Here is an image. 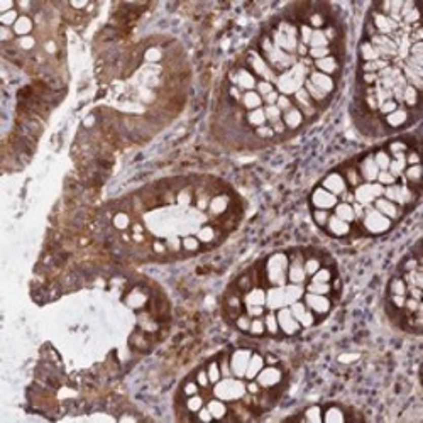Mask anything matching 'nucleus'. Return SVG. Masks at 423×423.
Segmentation results:
<instances>
[{
  "instance_id": "nucleus-26",
  "label": "nucleus",
  "mask_w": 423,
  "mask_h": 423,
  "mask_svg": "<svg viewBox=\"0 0 423 423\" xmlns=\"http://www.w3.org/2000/svg\"><path fill=\"white\" fill-rule=\"evenodd\" d=\"M230 206V201L225 195H215L211 196L210 203H208V210L211 215H222L225 211L229 210Z\"/></svg>"
},
{
  "instance_id": "nucleus-17",
  "label": "nucleus",
  "mask_w": 423,
  "mask_h": 423,
  "mask_svg": "<svg viewBox=\"0 0 423 423\" xmlns=\"http://www.w3.org/2000/svg\"><path fill=\"white\" fill-rule=\"evenodd\" d=\"M327 232L330 235H334V237H345V235L350 234V229H352V224H347L344 220H340L337 215L330 214L329 217V222L325 225Z\"/></svg>"
},
{
  "instance_id": "nucleus-1",
  "label": "nucleus",
  "mask_w": 423,
  "mask_h": 423,
  "mask_svg": "<svg viewBox=\"0 0 423 423\" xmlns=\"http://www.w3.org/2000/svg\"><path fill=\"white\" fill-rule=\"evenodd\" d=\"M245 393H248V390H245V381L235 376L222 377L219 382H215L211 386V395L225 403H234L242 400Z\"/></svg>"
},
{
  "instance_id": "nucleus-8",
  "label": "nucleus",
  "mask_w": 423,
  "mask_h": 423,
  "mask_svg": "<svg viewBox=\"0 0 423 423\" xmlns=\"http://www.w3.org/2000/svg\"><path fill=\"white\" fill-rule=\"evenodd\" d=\"M276 319H278L279 330L283 332L285 335H295V334H298L301 329L298 320H296L293 313H291L290 306H283V308L276 310Z\"/></svg>"
},
{
  "instance_id": "nucleus-18",
  "label": "nucleus",
  "mask_w": 423,
  "mask_h": 423,
  "mask_svg": "<svg viewBox=\"0 0 423 423\" xmlns=\"http://www.w3.org/2000/svg\"><path fill=\"white\" fill-rule=\"evenodd\" d=\"M313 66H315L316 72L325 73V75H329V77H334V75L339 73L340 61H339V58L337 56L330 54V56H327V58H322V59L313 61Z\"/></svg>"
},
{
  "instance_id": "nucleus-9",
  "label": "nucleus",
  "mask_w": 423,
  "mask_h": 423,
  "mask_svg": "<svg viewBox=\"0 0 423 423\" xmlns=\"http://www.w3.org/2000/svg\"><path fill=\"white\" fill-rule=\"evenodd\" d=\"M337 203H339V196H335L334 193H330V191L325 190L324 186H319V188H315L313 193H311V205H313L315 208L332 211Z\"/></svg>"
},
{
  "instance_id": "nucleus-37",
  "label": "nucleus",
  "mask_w": 423,
  "mask_h": 423,
  "mask_svg": "<svg viewBox=\"0 0 423 423\" xmlns=\"http://www.w3.org/2000/svg\"><path fill=\"white\" fill-rule=\"evenodd\" d=\"M329 46H330V43H329V39L325 38L324 29H313L308 48H329Z\"/></svg>"
},
{
  "instance_id": "nucleus-57",
  "label": "nucleus",
  "mask_w": 423,
  "mask_h": 423,
  "mask_svg": "<svg viewBox=\"0 0 423 423\" xmlns=\"http://www.w3.org/2000/svg\"><path fill=\"white\" fill-rule=\"evenodd\" d=\"M405 163L406 166H413V164H420V153L416 149H408L405 153Z\"/></svg>"
},
{
  "instance_id": "nucleus-29",
  "label": "nucleus",
  "mask_w": 423,
  "mask_h": 423,
  "mask_svg": "<svg viewBox=\"0 0 423 423\" xmlns=\"http://www.w3.org/2000/svg\"><path fill=\"white\" fill-rule=\"evenodd\" d=\"M245 124L249 125V127L253 129H258L261 125L268 124V120H266V114H264V109H256V110H251V112H245Z\"/></svg>"
},
{
  "instance_id": "nucleus-34",
  "label": "nucleus",
  "mask_w": 423,
  "mask_h": 423,
  "mask_svg": "<svg viewBox=\"0 0 423 423\" xmlns=\"http://www.w3.org/2000/svg\"><path fill=\"white\" fill-rule=\"evenodd\" d=\"M372 158H374V163H376L377 168H379V171H387L390 163H391V154L387 153L386 149L376 151V153L372 154Z\"/></svg>"
},
{
  "instance_id": "nucleus-16",
  "label": "nucleus",
  "mask_w": 423,
  "mask_h": 423,
  "mask_svg": "<svg viewBox=\"0 0 423 423\" xmlns=\"http://www.w3.org/2000/svg\"><path fill=\"white\" fill-rule=\"evenodd\" d=\"M357 169H359V174L364 183H374L377 178V173H379V168L376 166L372 154H367L366 158L357 164Z\"/></svg>"
},
{
  "instance_id": "nucleus-39",
  "label": "nucleus",
  "mask_w": 423,
  "mask_h": 423,
  "mask_svg": "<svg viewBox=\"0 0 423 423\" xmlns=\"http://www.w3.org/2000/svg\"><path fill=\"white\" fill-rule=\"evenodd\" d=\"M196 237L201 244H211L214 240H217V230L214 227H201L198 232H196Z\"/></svg>"
},
{
  "instance_id": "nucleus-47",
  "label": "nucleus",
  "mask_w": 423,
  "mask_h": 423,
  "mask_svg": "<svg viewBox=\"0 0 423 423\" xmlns=\"http://www.w3.org/2000/svg\"><path fill=\"white\" fill-rule=\"evenodd\" d=\"M332 54V46L329 48H308V58L311 61H316V59L327 58Z\"/></svg>"
},
{
  "instance_id": "nucleus-25",
  "label": "nucleus",
  "mask_w": 423,
  "mask_h": 423,
  "mask_svg": "<svg viewBox=\"0 0 423 423\" xmlns=\"http://www.w3.org/2000/svg\"><path fill=\"white\" fill-rule=\"evenodd\" d=\"M14 34L17 38H24V36H31V32L34 31V21L31 16H21L19 21L14 24L12 27Z\"/></svg>"
},
{
  "instance_id": "nucleus-55",
  "label": "nucleus",
  "mask_w": 423,
  "mask_h": 423,
  "mask_svg": "<svg viewBox=\"0 0 423 423\" xmlns=\"http://www.w3.org/2000/svg\"><path fill=\"white\" fill-rule=\"evenodd\" d=\"M251 316L245 313V311H242V313H240L237 319H235L234 322H235V327H237L239 330H242V332H249V327H251Z\"/></svg>"
},
{
  "instance_id": "nucleus-2",
  "label": "nucleus",
  "mask_w": 423,
  "mask_h": 423,
  "mask_svg": "<svg viewBox=\"0 0 423 423\" xmlns=\"http://www.w3.org/2000/svg\"><path fill=\"white\" fill-rule=\"evenodd\" d=\"M288 254L276 253L264 263L266 283L269 286H285L288 283Z\"/></svg>"
},
{
  "instance_id": "nucleus-33",
  "label": "nucleus",
  "mask_w": 423,
  "mask_h": 423,
  "mask_svg": "<svg viewBox=\"0 0 423 423\" xmlns=\"http://www.w3.org/2000/svg\"><path fill=\"white\" fill-rule=\"evenodd\" d=\"M264 325H266V332H268V334H271V335H278L279 334V324H278V319H276V313L274 311H271V310H268L264 313Z\"/></svg>"
},
{
  "instance_id": "nucleus-11",
  "label": "nucleus",
  "mask_w": 423,
  "mask_h": 423,
  "mask_svg": "<svg viewBox=\"0 0 423 423\" xmlns=\"http://www.w3.org/2000/svg\"><path fill=\"white\" fill-rule=\"evenodd\" d=\"M382 122L387 129H401L405 125L411 124V110H408L406 107L400 105L395 112L387 114L386 117H382Z\"/></svg>"
},
{
  "instance_id": "nucleus-62",
  "label": "nucleus",
  "mask_w": 423,
  "mask_h": 423,
  "mask_svg": "<svg viewBox=\"0 0 423 423\" xmlns=\"http://www.w3.org/2000/svg\"><path fill=\"white\" fill-rule=\"evenodd\" d=\"M264 362H266V366H274L276 362H278V359H276L274 356H271V354H269V356H266V357H264Z\"/></svg>"
},
{
  "instance_id": "nucleus-52",
  "label": "nucleus",
  "mask_w": 423,
  "mask_h": 423,
  "mask_svg": "<svg viewBox=\"0 0 423 423\" xmlns=\"http://www.w3.org/2000/svg\"><path fill=\"white\" fill-rule=\"evenodd\" d=\"M195 381L198 382V386H200V390H210L211 384H210V379H208V374H206V369H198L196 371V374H195Z\"/></svg>"
},
{
  "instance_id": "nucleus-5",
  "label": "nucleus",
  "mask_w": 423,
  "mask_h": 423,
  "mask_svg": "<svg viewBox=\"0 0 423 423\" xmlns=\"http://www.w3.org/2000/svg\"><path fill=\"white\" fill-rule=\"evenodd\" d=\"M354 193V201L356 203H361L362 206H369L372 205V201L376 198H379L384 193V186L379 185L377 181L374 183H361L357 188L352 190Z\"/></svg>"
},
{
  "instance_id": "nucleus-35",
  "label": "nucleus",
  "mask_w": 423,
  "mask_h": 423,
  "mask_svg": "<svg viewBox=\"0 0 423 423\" xmlns=\"http://www.w3.org/2000/svg\"><path fill=\"white\" fill-rule=\"evenodd\" d=\"M201 406H205V398L201 396L200 393H198V395L185 398V408L191 413V415H195V413L198 411Z\"/></svg>"
},
{
  "instance_id": "nucleus-12",
  "label": "nucleus",
  "mask_w": 423,
  "mask_h": 423,
  "mask_svg": "<svg viewBox=\"0 0 423 423\" xmlns=\"http://www.w3.org/2000/svg\"><path fill=\"white\" fill-rule=\"evenodd\" d=\"M372 206H374V208L379 211V214H382L384 217L390 219L391 222H393V220L400 219L401 215H403V211H405L403 206L395 203V201L384 198V196H379V198H376L374 201H372Z\"/></svg>"
},
{
  "instance_id": "nucleus-48",
  "label": "nucleus",
  "mask_w": 423,
  "mask_h": 423,
  "mask_svg": "<svg viewBox=\"0 0 423 423\" xmlns=\"http://www.w3.org/2000/svg\"><path fill=\"white\" fill-rule=\"evenodd\" d=\"M390 291L391 295H405L406 296V283L403 281V278H393L390 283Z\"/></svg>"
},
{
  "instance_id": "nucleus-3",
  "label": "nucleus",
  "mask_w": 423,
  "mask_h": 423,
  "mask_svg": "<svg viewBox=\"0 0 423 423\" xmlns=\"http://www.w3.org/2000/svg\"><path fill=\"white\" fill-rule=\"evenodd\" d=\"M361 225H362V230L367 234H384L387 232L391 227H393V222L387 217H384L382 214H379L374 206L369 205L366 206L364 210V215H362V219L359 220Z\"/></svg>"
},
{
  "instance_id": "nucleus-32",
  "label": "nucleus",
  "mask_w": 423,
  "mask_h": 423,
  "mask_svg": "<svg viewBox=\"0 0 423 423\" xmlns=\"http://www.w3.org/2000/svg\"><path fill=\"white\" fill-rule=\"evenodd\" d=\"M359 54H361L362 63L379 59V56H377V53H376V49L372 48V44H371L369 41H367V39H364V41L361 43V46H359Z\"/></svg>"
},
{
  "instance_id": "nucleus-22",
  "label": "nucleus",
  "mask_w": 423,
  "mask_h": 423,
  "mask_svg": "<svg viewBox=\"0 0 423 423\" xmlns=\"http://www.w3.org/2000/svg\"><path fill=\"white\" fill-rule=\"evenodd\" d=\"M205 406L210 410L214 420H225V416H227V413H229V406L225 405V401L219 400V398H215V396H211L210 400L205 403Z\"/></svg>"
},
{
  "instance_id": "nucleus-43",
  "label": "nucleus",
  "mask_w": 423,
  "mask_h": 423,
  "mask_svg": "<svg viewBox=\"0 0 423 423\" xmlns=\"http://www.w3.org/2000/svg\"><path fill=\"white\" fill-rule=\"evenodd\" d=\"M21 17V12L17 11V7L14 11H9L6 14H0V22H2L4 27H14V24L19 21Z\"/></svg>"
},
{
  "instance_id": "nucleus-60",
  "label": "nucleus",
  "mask_w": 423,
  "mask_h": 423,
  "mask_svg": "<svg viewBox=\"0 0 423 423\" xmlns=\"http://www.w3.org/2000/svg\"><path fill=\"white\" fill-rule=\"evenodd\" d=\"M195 418L196 420H201V421H211L214 420V416H211V413L206 406H201L200 410L195 413Z\"/></svg>"
},
{
  "instance_id": "nucleus-54",
  "label": "nucleus",
  "mask_w": 423,
  "mask_h": 423,
  "mask_svg": "<svg viewBox=\"0 0 423 423\" xmlns=\"http://www.w3.org/2000/svg\"><path fill=\"white\" fill-rule=\"evenodd\" d=\"M376 181L379 185H382V186H391V185L398 183V178H395V176H393L390 171H379V173H377Z\"/></svg>"
},
{
  "instance_id": "nucleus-51",
  "label": "nucleus",
  "mask_w": 423,
  "mask_h": 423,
  "mask_svg": "<svg viewBox=\"0 0 423 423\" xmlns=\"http://www.w3.org/2000/svg\"><path fill=\"white\" fill-rule=\"evenodd\" d=\"M305 421H322V408L320 406H310L303 413Z\"/></svg>"
},
{
  "instance_id": "nucleus-13",
  "label": "nucleus",
  "mask_w": 423,
  "mask_h": 423,
  "mask_svg": "<svg viewBox=\"0 0 423 423\" xmlns=\"http://www.w3.org/2000/svg\"><path fill=\"white\" fill-rule=\"evenodd\" d=\"M320 186H324L325 190H329L330 193H334L335 196H339V198L345 193L347 190H349V186H347L344 176H342L340 171H334V173L327 174Z\"/></svg>"
},
{
  "instance_id": "nucleus-44",
  "label": "nucleus",
  "mask_w": 423,
  "mask_h": 423,
  "mask_svg": "<svg viewBox=\"0 0 423 423\" xmlns=\"http://www.w3.org/2000/svg\"><path fill=\"white\" fill-rule=\"evenodd\" d=\"M249 334L254 335V337H261V335L266 334V325H264V319H263V316H258V319L251 320Z\"/></svg>"
},
{
  "instance_id": "nucleus-49",
  "label": "nucleus",
  "mask_w": 423,
  "mask_h": 423,
  "mask_svg": "<svg viewBox=\"0 0 423 423\" xmlns=\"http://www.w3.org/2000/svg\"><path fill=\"white\" fill-rule=\"evenodd\" d=\"M313 222L319 225V227L325 229L327 222H329V217H330V211L329 210H320V208H315L313 210Z\"/></svg>"
},
{
  "instance_id": "nucleus-23",
  "label": "nucleus",
  "mask_w": 423,
  "mask_h": 423,
  "mask_svg": "<svg viewBox=\"0 0 423 423\" xmlns=\"http://www.w3.org/2000/svg\"><path fill=\"white\" fill-rule=\"evenodd\" d=\"M281 119H283V122H285L286 129H288V130H296L301 124L305 122L303 114H301L300 110L295 107V105H293V107H291L290 110H286Z\"/></svg>"
},
{
  "instance_id": "nucleus-41",
  "label": "nucleus",
  "mask_w": 423,
  "mask_h": 423,
  "mask_svg": "<svg viewBox=\"0 0 423 423\" xmlns=\"http://www.w3.org/2000/svg\"><path fill=\"white\" fill-rule=\"evenodd\" d=\"M332 279H334V274L325 266H322L313 276H310V281H313V283H332Z\"/></svg>"
},
{
  "instance_id": "nucleus-15",
  "label": "nucleus",
  "mask_w": 423,
  "mask_h": 423,
  "mask_svg": "<svg viewBox=\"0 0 423 423\" xmlns=\"http://www.w3.org/2000/svg\"><path fill=\"white\" fill-rule=\"evenodd\" d=\"M306 80H308L311 85H315V87L319 88V90H322V92H324L325 95H330L335 90V80H334V77H329V75H325V73L316 72L315 68L308 73Z\"/></svg>"
},
{
  "instance_id": "nucleus-36",
  "label": "nucleus",
  "mask_w": 423,
  "mask_h": 423,
  "mask_svg": "<svg viewBox=\"0 0 423 423\" xmlns=\"http://www.w3.org/2000/svg\"><path fill=\"white\" fill-rule=\"evenodd\" d=\"M206 369V374H208V379H210V384L214 386L215 382H219L222 379V371H220V366H219V359H214L208 362V366L205 367Z\"/></svg>"
},
{
  "instance_id": "nucleus-21",
  "label": "nucleus",
  "mask_w": 423,
  "mask_h": 423,
  "mask_svg": "<svg viewBox=\"0 0 423 423\" xmlns=\"http://www.w3.org/2000/svg\"><path fill=\"white\" fill-rule=\"evenodd\" d=\"M334 215H337L340 220H344V222L347 224H354L357 222V219H356V211H354V206H352V203H347V201H340L339 200V203H337L334 206Z\"/></svg>"
},
{
  "instance_id": "nucleus-50",
  "label": "nucleus",
  "mask_w": 423,
  "mask_h": 423,
  "mask_svg": "<svg viewBox=\"0 0 423 423\" xmlns=\"http://www.w3.org/2000/svg\"><path fill=\"white\" fill-rule=\"evenodd\" d=\"M181 393H183V396H185V398L193 396V395H198V393H200V386H198V382H196L195 379H188V381H185V382H183V387H181Z\"/></svg>"
},
{
  "instance_id": "nucleus-56",
  "label": "nucleus",
  "mask_w": 423,
  "mask_h": 423,
  "mask_svg": "<svg viewBox=\"0 0 423 423\" xmlns=\"http://www.w3.org/2000/svg\"><path fill=\"white\" fill-rule=\"evenodd\" d=\"M276 107L285 114L286 110H290L293 107V100H291V97H288V95H279L278 100H276Z\"/></svg>"
},
{
  "instance_id": "nucleus-14",
  "label": "nucleus",
  "mask_w": 423,
  "mask_h": 423,
  "mask_svg": "<svg viewBox=\"0 0 423 423\" xmlns=\"http://www.w3.org/2000/svg\"><path fill=\"white\" fill-rule=\"evenodd\" d=\"M283 306H288L285 296V286H269L266 290V308L276 311Z\"/></svg>"
},
{
  "instance_id": "nucleus-45",
  "label": "nucleus",
  "mask_w": 423,
  "mask_h": 423,
  "mask_svg": "<svg viewBox=\"0 0 423 423\" xmlns=\"http://www.w3.org/2000/svg\"><path fill=\"white\" fill-rule=\"evenodd\" d=\"M16 46L21 49V51H31V49L36 48V38L32 36H24V38H17L16 41Z\"/></svg>"
},
{
  "instance_id": "nucleus-59",
  "label": "nucleus",
  "mask_w": 423,
  "mask_h": 423,
  "mask_svg": "<svg viewBox=\"0 0 423 423\" xmlns=\"http://www.w3.org/2000/svg\"><path fill=\"white\" fill-rule=\"evenodd\" d=\"M151 249H153L154 254H166L168 253V245H166V240H159L156 239L153 244H151Z\"/></svg>"
},
{
  "instance_id": "nucleus-27",
  "label": "nucleus",
  "mask_w": 423,
  "mask_h": 423,
  "mask_svg": "<svg viewBox=\"0 0 423 423\" xmlns=\"http://www.w3.org/2000/svg\"><path fill=\"white\" fill-rule=\"evenodd\" d=\"M342 176H344L347 186H349V190H354L357 188L361 183H364L359 174V169H357V166H345V168H342Z\"/></svg>"
},
{
  "instance_id": "nucleus-31",
  "label": "nucleus",
  "mask_w": 423,
  "mask_h": 423,
  "mask_svg": "<svg viewBox=\"0 0 423 423\" xmlns=\"http://www.w3.org/2000/svg\"><path fill=\"white\" fill-rule=\"evenodd\" d=\"M130 224H132V219H130L129 211H124V210H119L117 214L112 217V227L115 230H120V232H125V230H129Z\"/></svg>"
},
{
  "instance_id": "nucleus-6",
  "label": "nucleus",
  "mask_w": 423,
  "mask_h": 423,
  "mask_svg": "<svg viewBox=\"0 0 423 423\" xmlns=\"http://www.w3.org/2000/svg\"><path fill=\"white\" fill-rule=\"evenodd\" d=\"M256 381L263 390H273L283 381V371L278 366H264L259 374L256 376Z\"/></svg>"
},
{
  "instance_id": "nucleus-4",
  "label": "nucleus",
  "mask_w": 423,
  "mask_h": 423,
  "mask_svg": "<svg viewBox=\"0 0 423 423\" xmlns=\"http://www.w3.org/2000/svg\"><path fill=\"white\" fill-rule=\"evenodd\" d=\"M229 82L230 85L237 87L242 92H251V90H256V85H258V78L254 77V73L251 69L242 64V66H237L229 72Z\"/></svg>"
},
{
  "instance_id": "nucleus-61",
  "label": "nucleus",
  "mask_w": 423,
  "mask_h": 423,
  "mask_svg": "<svg viewBox=\"0 0 423 423\" xmlns=\"http://www.w3.org/2000/svg\"><path fill=\"white\" fill-rule=\"evenodd\" d=\"M405 300H406L405 295H391V303L396 310H403V306H405Z\"/></svg>"
},
{
  "instance_id": "nucleus-30",
  "label": "nucleus",
  "mask_w": 423,
  "mask_h": 423,
  "mask_svg": "<svg viewBox=\"0 0 423 423\" xmlns=\"http://www.w3.org/2000/svg\"><path fill=\"white\" fill-rule=\"evenodd\" d=\"M347 416L342 408L339 406H329L325 410H322V421H330V423H339L345 421Z\"/></svg>"
},
{
  "instance_id": "nucleus-28",
  "label": "nucleus",
  "mask_w": 423,
  "mask_h": 423,
  "mask_svg": "<svg viewBox=\"0 0 423 423\" xmlns=\"http://www.w3.org/2000/svg\"><path fill=\"white\" fill-rule=\"evenodd\" d=\"M305 295V286L303 285H295V283H286L285 285V296H286V303L288 306L295 301H298L303 298Z\"/></svg>"
},
{
  "instance_id": "nucleus-53",
  "label": "nucleus",
  "mask_w": 423,
  "mask_h": 423,
  "mask_svg": "<svg viewBox=\"0 0 423 423\" xmlns=\"http://www.w3.org/2000/svg\"><path fill=\"white\" fill-rule=\"evenodd\" d=\"M274 83L266 82V80H258V85H256V92H258L261 97H266L271 92H274Z\"/></svg>"
},
{
  "instance_id": "nucleus-46",
  "label": "nucleus",
  "mask_w": 423,
  "mask_h": 423,
  "mask_svg": "<svg viewBox=\"0 0 423 423\" xmlns=\"http://www.w3.org/2000/svg\"><path fill=\"white\" fill-rule=\"evenodd\" d=\"M254 135L258 139H261V140H269V139H274L276 137L274 130H273V127H271L269 124H264V125H261V127L254 129Z\"/></svg>"
},
{
  "instance_id": "nucleus-38",
  "label": "nucleus",
  "mask_w": 423,
  "mask_h": 423,
  "mask_svg": "<svg viewBox=\"0 0 423 423\" xmlns=\"http://www.w3.org/2000/svg\"><path fill=\"white\" fill-rule=\"evenodd\" d=\"M305 291H308V293H313V295H325V296H329L332 293V286H330V283H313V281H310V283L305 286Z\"/></svg>"
},
{
  "instance_id": "nucleus-19",
  "label": "nucleus",
  "mask_w": 423,
  "mask_h": 423,
  "mask_svg": "<svg viewBox=\"0 0 423 423\" xmlns=\"http://www.w3.org/2000/svg\"><path fill=\"white\" fill-rule=\"evenodd\" d=\"M242 303H244V306H249V305L266 306V290L263 286H254V288H251L248 293L242 295Z\"/></svg>"
},
{
  "instance_id": "nucleus-10",
  "label": "nucleus",
  "mask_w": 423,
  "mask_h": 423,
  "mask_svg": "<svg viewBox=\"0 0 423 423\" xmlns=\"http://www.w3.org/2000/svg\"><path fill=\"white\" fill-rule=\"evenodd\" d=\"M251 356H253V350L249 349H237L235 352H232V356H230V369H232V374L235 377L244 379Z\"/></svg>"
},
{
  "instance_id": "nucleus-24",
  "label": "nucleus",
  "mask_w": 423,
  "mask_h": 423,
  "mask_svg": "<svg viewBox=\"0 0 423 423\" xmlns=\"http://www.w3.org/2000/svg\"><path fill=\"white\" fill-rule=\"evenodd\" d=\"M239 105L245 110V112H251V110L261 109L264 103H263V97H261L256 90H251V92H244Z\"/></svg>"
},
{
  "instance_id": "nucleus-40",
  "label": "nucleus",
  "mask_w": 423,
  "mask_h": 423,
  "mask_svg": "<svg viewBox=\"0 0 423 423\" xmlns=\"http://www.w3.org/2000/svg\"><path fill=\"white\" fill-rule=\"evenodd\" d=\"M181 249H185L186 253H196L201 249V242L196 235H186L181 239Z\"/></svg>"
},
{
  "instance_id": "nucleus-42",
  "label": "nucleus",
  "mask_w": 423,
  "mask_h": 423,
  "mask_svg": "<svg viewBox=\"0 0 423 423\" xmlns=\"http://www.w3.org/2000/svg\"><path fill=\"white\" fill-rule=\"evenodd\" d=\"M303 268H305V273L306 276H313L316 271L322 268V259L320 258H315V256H310V258H305V263H303Z\"/></svg>"
},
{
  "instance_id": "nucleus-20",
  "label": "nucleus",
  "mask_w": 423,
  "mask_h": 423,
  "mask_svg": "<svg viewBox=\"0 0 423 423\" xmlns=\"http://www.w3.org/2000/svg\"><path fill=\"white\" fill-rule=\"evenodd\" d=\"M264 366H266L264 357L261 356L259 352H253V356H251V359H249V364H248V369H245L244 379H248V381L256 379V376L259 374Z\"/></svg>"
},
{
  "instance_id": "nucleus-7",
  "label": "nucleus",
  "mask_w": 423,
  "mask_h": 423,
  "mask_svg": "<svg viewBox=\"0 0 423 423\" xmlns=\"http://www.w3.org/2000/svg\"><path fill=\"white\" fill-rule=\"evenodd\" d=\"M303 303L306 305V308L313 311L315 315H327L332 308V300L325 295H313L305 291L303 295Z\"/></svg>"
},
{
  "instance_id": "nucleus-58",
  "label": "nucleus",
  "mask_w": 423,
  "mask_h": 423,
  "mask_svg": "<svg viewBox=\"0 0 423 423\" xmlns=\"http://www.w3.org/2000/svg\"><path fill=\"white\" fill-rule=\"evenodd\" d=\"M245 313H248L251 319H258V316H264L266 313V306H259V305H249L245 306Z\"/></svg>"
}]
</instances>
